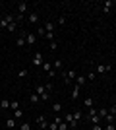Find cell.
Wrapping results in <instances>:
<instances>
[{
    "instance_id": "cell-1",
    "label": "cell",
    "mask_w": 116,
    "mask_h": 130,
    "mask_svg": "<svg viewBox=\"0 0 116 130\" xmlns=\"http://www.w3.org/2000/svg\"><path fill=\"white\" fill-rule=\"evenodd\" d=\"M62 119H64V122H66V124L70 126V128H74V130L77 128V120L74 119V115H72V113H68V115H64V117H62Z\"/></svg>"
},
{
    "instance_id": "cell-2",
    "label": "cell",
    "mask_w": 116,
    "mask_h": 130,
    "mask_svg": "<svg viewBox=\"0 0 116 130\" xmlns=\"http://www.w3.org/2000/svg\"><path fill=\"white\" fill-rule=\"evenodd\" d=\"M12 22H16V18L8 14V16H4L2 20H0V27H2V29H8V25H10Z\"/></svg>"
},
{
    "instance_id": "cell-3",
    "label": "cell",
    "mask_w": 116,
    "mask_h": 130,
    "mask_svg": "<svg viewBox=\"0 0 116 130\" xmlns=\"http://www.w3.org/2000/svg\"><path fill=\"white\" fill-rule=\"evenodd\" d=\"M76 72L74 70H64V84H72V80H76Z\"/></svg>"
},
{
    "instance_id": "cell-4",
    "label": "cell",
    "mask_w": 116,
    "mask_h": 130,
    "mask_svg": "<svg viewBox=\"0 0 116 130\" xmlns=\"http://www.w3.org/2000/svg\"><path fill=\"white\" fill-rule=\"evenodd\" d=\"M110 70H112L110 64H99L97 68H95V72H97V74H106V72H110Z\"/></svg>"
},
{
    "instance_id": "cell-5",
    "label": "cell",
    "mask_w": 116,
    "mask_h": 130,
    "mask_svg": "<svg viewBox=\"0 0 116 130\" xmlns=\"http://www.w3.org/2000/svg\"><path fill=\"white\" fill-rule=\"evenodd\" d=\"M31 62H33V66H43V53H35Z\"/></svg>"
},
{
    "instance_id": "cell-6",
    "label": "cell",
    "mask_w": 116,
    "mask_h": 130,
    "mask_svg": "<svg viewBox=\"0 0 116 130\" xmlns=\"http://www.w3.org/2000/svg\"><path fill=\"white\" fill-rule=\"evenodd\" d=\"M37 126L41 130H47V128H49V122H47V119H44V115H43V117H37Z\"/></svg>"
},
{
    "instance_id": "cell-7",
    "label": "cell",
    "mask_w": 116,
    "mask_h": 130,
    "mask_svg": "<svg viewBox=\"0 0 116 130\" xmlns=\"http://www.w3.org/2000/svg\"><path fill=\"white\" fill-rule=\"evenodd\" d=\"M25 37H27V33H19V35H17V39H16V45L19 47V49H21L23 45L27 43V41H25Z\"/></svg>"
},
{
    "instance_id": "cell-8",
    "label": "cell",
    "mask_w": 116,
    "mask_h": 130,
    "mask_svg": "<svg viewBox=\"0 0 116 130\" xmlns=\"http://www.w3.org/2000/svg\"><path fill=\"white\" fill-rule=\"evenodd\" d=\"M27 22L33 23V25H35V23H39V12H31V14L27 16Z\"/></svg>"
},
{
    "instance_id": "cell-9",
    "label": "cell",
    "mask_w": 116,
    "mask_h": 130,
    "mask_svg": "<svg viewBox=\"0 0 116 130\" xmlns=\"http://www.w3.org/2000/svg\"><path fill=\"white\" fill-rule=\"evenodd\" d=\"M25 12H27V4H25V2H19V4H17V14H19V16H25Z\"/></svg>"
},
{
    "instance_id": "cell-10",
    "label": "cell",
    "mask_w": 116,
    "mask_h": 130,
    "mask_svg": "<svg viewBox=\"0 0 116 130\" xmlns=\"http://www.w3.org/2000/svg\"><path fill=\"white\" fill-rule=\"evenodd\" d=\"M44 31H47V33H49V31H52V33H54V27H56V23L54 22H44Z\"/></svg>"
},
{
    "instance_id": "cell-11",
    "label": "cell",
    "mask_w": 116,
    "mask_h": 130,
    "mask_svg": "<svg viewBox=\"0 0 116 130\" xmlns=\"http://www.w3.org/2000/svg\"><path fill=\"white\" fill-rule=\"evenodd\" d=\"M25 41H27V45H35L37 43V35H35V33H27Z\"/></svg>"
},
{
    "instance_id": "cell-12",
    "label": "cell",
    "mask_w": 116,
    "mask_h": 130,
    "mask_svg": "<svg viewBox=\"0 0 116 130\" xmlns=\"http://www.w3.org/2000/svg\"><path fill=\"white\" fill-rule=\"evenodd\" d=\"M29 103H33V105L41 103V97H39L37 93H31V95H29Z\"/></svg>"
},
{
    "instance_id": "cell-13",
    "label": "cell",
    "mask_w": 116,
    "mask_h": 130,
    "mask_svg": "<svg viewBox=\"0 0 116 130\" xmlns=\"http://www.w3.org/2000/svg\"><path fill=\"white\" fill-rule=\"evenodd\" d=\"M85 82H87V78H85V76H79V74L76 76V86H79V87H81L83 84H85Z\"/></svg>"
},
{
    "instance_id": "cell-14",
    "label": "cell",
    "mask_w": 116,
    "mask_h": 130,
    "mask_svg": "<svg viewBox=\"0 0 116 130\" xmlns=\"http://www.w3.org/2000/svg\"><path fill=\"white\" fill-rule=\"evenodd\" d=\"M0 109H2V111L10 109V99H0Z\"/></svg>"
},
{
    "instance_id": "cell-15",
    "label": "cell",
    "mask_w": 116,
    "mask_h": 130,
    "mask_svg": "<svg viewBox=\"0 0 116 130\" xmlns=\"http://www.w3.org/2000/svg\"><path fill=\"white\" fill-rule=\"evenodd\" d=\"M89 119H91L93 124H101V122H103V117H101V115H93V117H89Z\"/></svg>"
},
{
    "instance_id": "cell-16",
    "label": "cell",
    "mask_w": 116,
    "mask_h": 130,
    "mask_svg": "<svg viewBox=\"0 0 116 130\" xmlns=\"http://www.w3.org/2000/svg\"><path fill=\"white\" fill-rule=\"evenodd\" d=\"M112 4H114L112 0H106V2H103V12H105V14H106V12H108V10H110V8H112Z\"/></svg>"
},
{
    "instance_id": "cell-17",
    "label": "cell",
    "mask_w": 116,
    "mask_h": 130,
    "mask_svg": "<svg viewBox=\"0 0 116 130\" xmlns=\"http://www.w3.org/2000/svg\"><path fill=\"white\" fill-rule=\"evenodd\" d=\"M6 126H8V128H12V130H14V128H16V126H17L16 119H14V117H12V119H8V120H6Z\"/></svg>"
},
{
    "instance_id": "cell-18",
    "label": "cell",
    "mask_w": 116,
    "mask_h": 130,
    "mask_svg": "<svg viewBox=\"0 0 116 130\" xmlns=\"http://www.w3.org/2000/svg\"><path fill=\"white\" fill-rule=\"evenodd\" d=\"M35 93H37L39 97H41L43 93H47V87H44V86H37V87H35Z\"/></svg>"
},
{
    "instance_id": "cell-19",
    "label": "cell",
    "mask_w": 116,
    "mask_h": 130,
    "mask_svg": "<svg viewBox=\"0 0 116 130\" xmlns=\"http://www.w3.org/2000/svg\"><path fill=\"white\" fill-rule=\"evenodd\" d=\"M79 89H81L79 86H74V91H72V99H77V97H79Z\"/></svg>"
},
{
    "instance_id": "cell-20",
    "label": "cell",
    "mask_w": 116,
    "mask_h": 130,
    "mask_svg": "<svg viewBox=\"0 0 116 130\" xmlns=\"http://www.w3.org/2000/svg\"><path fill=\"white\" fill-rule=\"evenodd\" d=\"M93 103H95V99H91V97H87L85 101H83V105H85L87 109H91V107H93Z\"/></svg>"
},
{
    "instance_id": "cell-21",
    "label": "cell",
    "mask_w": 116,
    "mask_h": 130,
    "mask_svg": "<svg viewBox=\"0 0 116 130\" xmlns=\"http://www.w3.org/2000/svg\"><path fill=\"white\" fill-rule=\"evenodd\" d=\"M8 31H10V33H16V31H17V23H16V22H12L10 25H8Z\"/></svg>"
},
{
    "instance_id": "cell-22",
    "label": "cell",
    "mask_w": 116,
    "mask_h": 130,
    "mask_svg": "<svg viewBox=\"0 0 116 130\" xmlns=\"http://www.w3.org/2000/svg\"><path fill=\"white\" fill-rule=\"evenodd\" d=\"M44 39H47V41H54L56 39V35L52 31H49V33H44Z\"/></svg>"
},
{
    "instance_id": "cell-23",
    "label": "cell",
    "mask_w": 116,
    "mask_h": 130,
    "mask_svg": "<svg viewBox=\"0 0 116 130\" xmlns=\"http://www.w3.org/2000/svg\"><path fill=\"white\" fill-rule=\"evenodd\" d=\"M43 70L47 72V74H49V72L52 70V64H50V62H43Z\"/></svg>"
},
{
    "instance_id": "cell-24",
    "label": "cell",
    "mask_w": 116,
    "mask_h": 130,
    "mask_svg": "<svg viewBox=\"0 0 116 130\" xmlns=\"http://www.w3.org/2000/svg\"><path fill=\"white\" fill-rule=\"evenodd\" d=\"M23 117V111L21 109H16V111H14V119H21Z\"/></svg>"
},
{
    "instance_id": "cell-25",
    "label": "cell",
    "mask_w": 116,
    "mask_h": 130,
    "mask_svg": "<svg viewBox=\"0 0 116 130\" xmlns=\"http://www.w3.org/2000/svg\"><path fill=\"white\" fill-rule=\"evenodd\" d=\"M10 107L16 111V109H21V105H19V101H10Z\"/></svg>"
},
{
    "instance_id": "cell-26",
    "label": "cell",
    "mask_w": 116,
    "mask_h": 130,
    "mask_svg": "<svg viewBox=\"0 0 116 130\" xmlns=\"http://www.w3.org/2000/svg\"><path fill=\"white\" fill-rule=\"evenodd\" d=\"M47 130H58V122H56V120L54 122H49V128Z\"/></svg>"
},
{
    "instance_id": "cell-27",
    "label": "cell",
    "mask_w": 116,
    "mask_h": 130,
    "mask_svg": "<svg viewBox=\"0 0 116 130\" xmlns=\"http://www.w3.org/2000/svg\"><path fill=\"white\" fill-rule=\"evenodd\" d=\"M19 130H31V124H29V122H21V124H19Z\"/></svg>"
},
{
    "instance_id": "cell-28",
    "label": "cell",
    "mask_w": 116,
    "mask_h": 130,
    "mask_svg": "<svg viewBox=\"0 0 116 130\" xmlns=\"http://www.w3.org/2000/svg\"><path fill=\"white\" fill-rule=\"evenodd\" d=\"M52 111H54V113H60V111H62V105L60 103H54V105H52Z\"/></svg>"
},
{
    "instance_id": "cell-29",
    "label": "cell",
    "mask_w": 116,
    "mask_h": 130,
    "mask_svg": "<svg viewBox=\"0 0 116 130\" xmlns=\"http://www.w3.org/2000/svg\"><path fill=\"white\" fill-rule=\"evenodd\" d=\"M44 33H47V31H44V27L41 25V27H39V29H37V35H41V37L44 39Z\"/></svg>"
},
{
    "instance_id": "cell-30",
    "label": "cell",
    "mask_w": 116,
    "mask_h": 130,
    "mask_svg": "<svg viewBox=\"0 0 116 130\" xmlns=\"http://www.w3.org/2000/svg\"><path fill=\"white\" fill-rule=\"evenodd\" d=\"M58 25H66V16H60V18H58Z\"/></svg>"
},
{
    "instance_id": "cell-31",
    "label": "cell",
    "mask_w": 116,
    "mask_h": 130,
    "mask_svg": "<svg viewBox=\"0 0 116 130\" xmlns=\"http://www.w3.org/2000/svg\"><path fill=\"white\" fill-rule=\"evenodd\" d=\"M52 68H58V70H60V68H62V60H54V64H52Z\"/></svg>"
},
{
    "instance_id": "cell-32",
    "label": "cell",
    "mask_w": 116,
    "mask_h": 130,
    "mask_svg": "<svg viewBox=\"0 0 116 130\" xmlns=\"http://www.w3.org/2000/svg\"><path fill=\"white\" fill-rule=\"evenodd\" d=\"M99 115H101V117H103V119H105L106 115H108V111H106V109L103 107V109H99Z\"/></svg>"
},
{
    "instance_id": "cell-33",
    "label": "cell",
    "mask_w": 116,
    "mask_h": 130,
    "mask_svg": "<svg viewBox=\"0 0 116 130\" xmlns=\"http://www.w3.org/2000/svg\"><path fill=\"white\" fill-rule=\"evenodd\" d=\"M81 117H83V113H79V111H77V113H74V119H76L77 122H79V120H81Z\"/></svg>"
},
{
    "instance_id": "cell-34",
    "label": "cell",
    "mask_w": 116,
    "mask_h": 130,
    "mask_svg": "<svg viewBox=\"0 0 116 130\" xmlns=\"http://www.w3.org/2000/svg\"><path fill=\"white\" fill-rule=\"evenodd\" d=\"M56 47H58V43H56V41H50L49 49H50V51H56Z\"/></svg>"
},
{
    "instance_id": "cell-35",
    "label": "cell",
    "mask_w": 116,
    "mask_h": 130,
    "mask_svg": "<svg viewBox=\"0 0 116 130\" xmlns=\"http://www.w3.org/2000/svg\"><path fill=\"white\" fill-rule=\"evenodd\" d=\"M70 128V126L66 124V122H60V124H58V130H68Z\"/></svg>"
},
{
    "instance_id": "cell-36",
    "label": "cell",
    "mask_w": 116,
    "mask_h": 130,
    "mask_svg": "<svg viewBox=\"0 0 116 130\" xmlns=\"http://www.w3.org/2000/svg\"><path fill=\"white\" fill-rule=\"evenodd\" d=\"M105 119H106V122H114V115H106Z\"/></svg>"
},
{
    "instance_id": "cell-37",
    "label": "cell",
    "mask_w": 116,
    "mask_h": 130,
    "mask_svg": "<svg viewBox=\"0 0 116 130\" xmlns=\"http://www.w3.org/2000/svg\"><path fill=\"white\" fill-rule=\"evenodd\" d=\"M87 78H89V80H91V82H93L95 78H97V72H89V76H87Z\"/></svg>"
},
{
    "instance_id": "cell-38",
    "label": "cell",
    "mask_w": 116,
    "mask_h": 130,
    "mask_svg": "<svg viewBox=\"0 0 116 130\" xmlns=\"http://www.w3.org/2000/svg\"><path fill=\"white\" fill-rule=\"evenodd\" d=\"M108 115H116V105H112V107L108 109Z\"/></svg>"
},
{
    "instance_id": "cell-39",
    "label": "cell",
    "mask_w": 116,
    "mask_h": 130,
    "mask_svg": "<svg viewBox=\"0 0 116 130\" xmlns=\"http://www.w3.org/2000/svg\"><path fill=\"white\" fill-rule=\"evenodd\" d=\"M91 130H103V124H93V128Z\"/></svg>"
},
{
    "instance_id": "cell-40",
    "label": "cell",
    "mask_w": 116,
    "mask_h": 130,
    "mask_svg": "<svg viewBox=\"0 0 116 130\" xmlns=\"http://www.w3.org/2000/svg\"><path fill=\"white\" fill-rule=\"evenodd\" d=\"M27 76V70H19V78H25Z\"/></svg>"
},
{
    "instance_id": "cell-41",
    "label": "cell",
    "mask_w": 116,
    "mask_h": 130,
    "mask_svg": "<svg viewBox=\"0 0 116 130\" xmlns=\"http://www.w3.org/2000/svg\"><path fill=\"white\" fill-rule=\"evenodd\" d=\"M112 124H116V115H114V122H112Z\"/></svg>"
},
{
    "instance_id": "cell-42",
    "label": "cell",
    "mask_w": 116,
    "mask_h": 130,
    "mask_svg": "<svg viewBox=\"0 0 116 130\" xmlns=\"http://www.w3.org/2000/svg\"><path fill=\"white\" fill-rule=\"evenodd\" d=\"M114 105H116V101H114Z\"/></svg>"
}]
</instances>
